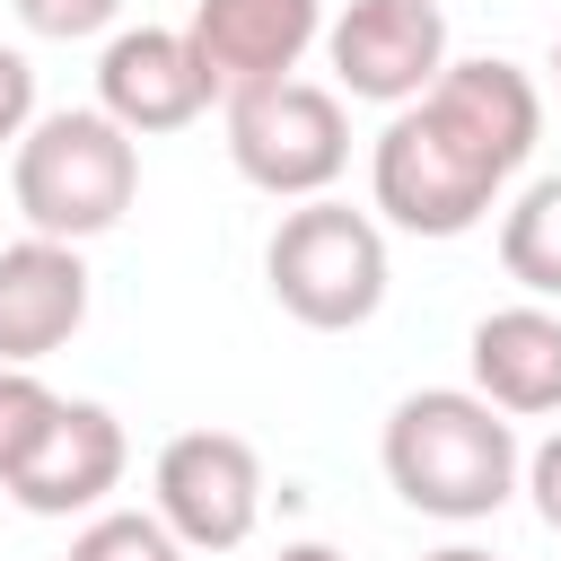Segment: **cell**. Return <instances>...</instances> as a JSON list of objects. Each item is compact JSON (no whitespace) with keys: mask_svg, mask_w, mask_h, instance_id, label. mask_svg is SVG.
<instances>
[{"mask_svg":"<svg viewBox=\"0 0 561 561\" xmlns=\"http://www.w3.org/2000/svg\"><path fill=\"white\" fill-rule=\"evenodd\" d=\"M543 140V88L482 53V61H447L412 105L386 114L377 149H368V202L377 219H394L403 237H473L500 193L526 175Z\"/></svg>","mask_w":561,"mask_h":561,"instance_id":"1","label":"cell"},{"mask_svg":"<svg viewBox=\"0 0 561 561\" xmlns=\"http://www.w3.org/2000/svg\"><path fill=\"white\" fill-rule=\"evenodd\" d=\"M377 465L394 482L403 508L438 517V526H482L526 491V447L508 430V412L473 386H421L386 412Z\"/></svg>","mask_w":561,"mask_h":561,"instance_id":"2","label":"cell"},{"mask_svg":"<svg viewBox=\"0 0 561 561\" xmlns=\"http://www.w3.org/2000/svg\"><path fill=\"white\" fill-rule=\"evenodd\" d=\"M9 193L26 210L35 237L88 245L105 228H123L131 193H140V140L105 114V105H61L35 114L26 140L9 149Z\"/></svg>","mask_w":561,"mask_h":561,"instance_id":"3","label":"cell"},{"mask_svg":"<svg viewBox=\"0 0 561 561\" xmlns=\"http://www.w3.org/2000/svg\"><path fill=\"white\" fill-rule=\"evenodd\" d=\"M263 280L280 298V316H298L307 333H359L386 307V228L333 193L280 210L272 245H263Z\"/></svg>","mask_w":561,"mask_h":561,"instance_id":"4","label":"cell"},{"mask_svg":"<svg viewBox=\"0 0 561 561\" xmlns=\"http://www.w3.org/2000/svg\"><path fill=\"white\" fill-rule=\"evenodd\" d=\"M228 158L254 193L272 202H316L333 193V175L351 167V114L342 88L324 79H272L228 96Z\"/></svg>","mask_w":561,"mask_h":561,"instance_id":"5","label":"cell"},{"mask_svg":"<svg viewBox=\"0 0 561 561\" xmlns=\"http://www.w3.org/2000/svg\"><path fill=\"white\" fill-rule=\"evenodd\" d=\"M149 508L184 552H237L263 526V456L237 430H175L149 465Z\"/></svg>","mask_w":561,"mask_h":561,"instance_id":"6","label":"cell"},{"mask_svg":"<svg viewBox=\"0 0 561 561\" xmlns=\"http://www.w3.org/2000/svg\"><path fill=\"white\" fill-rule=\"evenodd\" d=\"M324 61H333L342 96L394 114L447 70V9L438 0H351L342 18H324Z\"/></svg>","mask_w":561,"mask_h":561,"instance_id":"7","label":"cell"},{"mask_svg":"<svg viewBox=\"0 0 561 561\" xmlns=\"http://www.w3.org/2000/svg\"><path fill=\"white\" fill-rule=\"evenodd\" d=\"M193 53L210 70V96H245L272 79H298V61L324 44V0H193Z\"/></svg>","mask_w":561,"mask_h":561,"instance_id":"8","label":"cell"},{"mask_svg":"<svg viewBox=\"0 0 561 561\" xmlns=\"http://www.w3.org/2000/svg\"><path fill=\"white\" fill-rule=\"evenodd\" d=\"M96 105L131 140H149V131H184L219 96H210V70H202V53H193L184 26H123L96 53Z\"/></svg>","mask_w":561,"mask_h":561,"instance_id":"9","label":"cell"},{"mask_svg":"<svg viewBox=\"0 0 561 561\" xmlns=\"http://www.w3.org/2000/svg\"><path fill=\"white\" fill-rule=\"evenodd\" d=\"M123 465H131L123 421H114L105 403H88V394H61L53 430H44L35 456L9 473V500H18L26 517H96L105 491L123 482Z\"/></svg>","mask_w":561,"mask_h":561,"instance_id":"10","label":"cell"},{"mask_svg":"<svg viewBox=\"0 0 561 561\" xmlns=\"http://www.w3.org/2000/svg\"><path fill=\"white\" fill-rule=\"evenodd\" d=\"M79 324H88V263H79V245L35 237V228L18 245H0V359L35 368Z\"/></svg>","mask_w":561,"mask_h":561,"instance_id":"11","label":"cell"},{"mask_svg":"<svg viewBox=\"0 0 561 561\" xmlns=\"http://www.w3.org/2000/svg\"><path fill=\"white\" fill-rule=\"evenodd\" d=\"M465 359H473V394H491L508 421L561 412V316H552L543 298L491 307V316L465 333Z\"/></svg>","mask_w":561,"mask_h":561,"instance_id":"12","label":"cell"},{"mask_svg":"<svg viewBox=\"0 0 561 561\" xmlns=\"http://www.w3.org/2000/svg\"><path fill=\"white\" fill-rule=\"evenodd\" d=\"M500 272L526 298H561V175H535L500 210Z\"/></svg>","mask_w":561,"mask_h":561,"instance_id":"13","label":"cell"},{"mask_svg":"<svg viewBox=\"0 0 561 561\" xmlns=\"http://www.w3.org/2000/svg\"><path fill=\"white\" fill-rule=\"evenodd\" d=\"M70 561H184V543L158 508H96L70 535Z\"/></svg>","mask_w":561,"mask_h":561,"instance_id":"14","label":"cell"},{"mask_svg":"<svg viewBox=\"0 0 561 561\" xmlns=\"http://www.w3.org/2000/svg\"><path fill=\"white\" fill-rule=\"evenodd\" d=\"M53 412H61V394H53L35 368H9V359H0V491H9V473L35 456V438L53 430Z\"/></svg>","mask_w":561,"mask_h":561,"instance_id":"15","label":"cell"},{"mask_svg":"<svg viewBox=\"0 0 561 561\" xmlns=\"http://www.w3.org/2000/svg\"><path fill=\"white\" fill-rule=\"evenodd\" d=\"M26 35H53V44H79V35H105L123 18V0H9Z\"/></svg>","mask_w":561,"mask_h":561,"instance_id":"16","label":"cell"},{"mask_svg":"<svg viewBox=\"0 0 561 561\" xmlns=\"http://www.w3.org/2000/svg\"><path fill=\"white\" fill-rule=\"evenodd\" d=\"M35 123V61L18 44H0V149H18Z\"/></svg>","mask_w":561,"mask_h":561,"instance_id":"17","label":"cell"},{"mask_svg":"<svg viewBox=\"0 0 561 561\" xmlns=\"http://www.w3.org/2000/svg\"><path fill=\"white\" fill-rule=\"evenodd\" d=\"M526 500H535V517L561 535V430H552V438L526 456Z\"/></svg>","mask_w":561,"mask_h":561,"instance_id":"18","label":"cell"},{"mask_svg":"<svg viewBox=\"0 0 561 561\" xmlns=\"http://www.w3.org/2000/svg\"><path fill=\"white\" fill-rule=\"evenodd\" d=\"M272 561H342V552H333V543H316V535H307V543H280V552H272Z\"/></svg>","mask_w":561,"mask_h":561,"instance_id":"19","label":"cell"},{"mask_svg":"<svg viewBox=\"0 0 561 561\" xmlns=\"http://www.w3.org/2000/svg\"><path fill=\"white\" fill-rule=\"evenodd\" d=\"M421 561H491L482 543H438V552H421Z\"/></svg>","mask_w":561,"mask_h":561,"instance_id":"20","label":"cell"},{"mask_svg":"<svg viewBox=\"0 0 561 561\" xmlns=\"http://www.w3.org/2000/svg\"><path fill=\"white\" fill-rule=\"evenodd\" d=\"M552 79H561V35H552Z\"/></svg>","mask_w":561,"mask_h":561,"instance_id":"21","label":"cell"}]
</instances>
